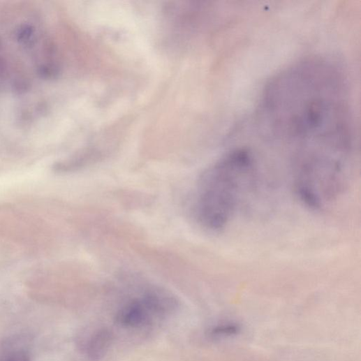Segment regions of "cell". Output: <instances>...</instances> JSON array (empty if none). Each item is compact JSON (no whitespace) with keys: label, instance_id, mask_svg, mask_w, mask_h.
Returning a JSON list of instances; mask_svg holds the SVG:
<instances>
[{"label":"cell","instance_id":"obj_8","mask_svg":"<svg viewBox=\"0 0 361 361\" xmlns=\"http://www.w3.org/2000/svg\"><path fill=\"white\" fill-rule=\"evenodd\" d=\"M7 71V65L4 59L0 57V80H2Z\"/></svg>","mask_w":361,"mask_h":361},{"label":"cell","instance_id":"obj_3","mask_svg":"<svg viewBox=\"0 0 361 361\" xmlns=\"http://www.w3.org/2000/svg\"><path fill=\"white\" fill-rule=\"evenodd\" d=\"M153 315L142 298L123 307L117 313L115 321L123 327H136L149 323Z\"/></svg>","mask_w":361,"mask_h":361},{"label":"cell","instance_id":"obj_1","mask_svg":"<svg viewBox=\"0 0 361 361\" xmlns=\"http://www.w3.org/2000/svg\"><path fill=\"white\" fill-rule=\"evenodd\" d=\"M346 78L323 57L301 59L267 84L258 112L260 131L290 152L295 172L328 180L346 172L353 145Z\"/></svg>","mask_w":361,"mask_h":361},{"label":"cell","instance_id":"obj_7","mask_svg":"<svg viewBox=\"0 0 361 361\" xmlns=\"http://www.w3.org/2000/svg\"><path fill=\"white\" fill-rule=\"evenodd\" d=\"M38 73L44 79H50L57 74V68L51 64L43 65L39 68Z\"/></svg>","mask_w":361,"mask_h":361},{"label":"cell","instance_id":"obj_2","mask_svg":"<svg viewBox=\"0 0 361 361\" xmlns=\"http://www.w3.org/2000/svg\"><path fill=\"white\" fill-rule=\"evenodd\" d=\"M256 163L245 149L234 150L202 175L198 187L196 213L207 229L218 231L231 221L253 184Z\"/></svg>","mask_w":361,"mask_h":361},{"label":"cell","instance_id":"obj_5","mask_svg":"<svg viewBox=\"0 0 361 361\" xmlns=\"http://www.w3.org/2000/svg\"><path fill=\"white\" fill-rule=\"evenodd\" d=\"M241 332L242 327L238 323L226 321L212 327L209 335L214 339H230L237 336Z\"/></svg>","mask_w":361,"mask_h":361},{"label":"cell","instance_id":"obj_4","mask_svg":"<svg viewBox=\"0 0 361 361\" xmlns=\"http://www.w3.org/2000/svg\"><path fill=\"white\" fill-rule=\"evenodd\" d=\"M113 339L112 334L108 330H103L95 334L87 345V354L94 360L101 359L109 349Z\"/></svg>","mask_w":361,"mask_h":361},{"label":"cell","instance_id":"obj_6","mask_svg":"<svg viewBox=\"0 0 361 361\" xmlns=\"http://www.w3.org/2000/svg\"><path fill=\"white\" fill-rule=\"evenodd\" d=\"M34 30L32 27L29 25L22 26L18 31L17 40L22 43H28L34 36Z\"/></svg>","mask_w":361,"mask_h":361}]
</instances>
